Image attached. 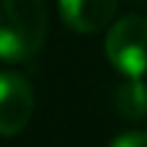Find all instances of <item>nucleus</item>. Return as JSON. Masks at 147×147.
Here are the masks:
<instances>
[{"label":"nucleus","instance_id":"nucleus-2","mask_svg":"<svg viewBox=\"0 0 147 147\" xmlns=\"http://www.w3.org/2000/svg\"><path fill=\"white\" fill-rule=\"evenodd\" d=\"M106 57L127 78L147 75V18L127 16L106 34Z\"/></svg>","mask_w":147,"mask_h":147},{"label":"nucleus","instance_id":"nucleus-5","mask_svg":"<svg viewBox=\"0 0 147 147\" xmlns=\"http://www.w3.org/2000/svg\"><path fill=\"white\" fill-rule=\"evenodd\" d=\"M114 106H116L119 116H124L129 121L147 119V83L142 78L124 80L114 93Z\"/></svg>","mask_w":147,"mask_h":147},{"label":"nucleus","instance_id":"nucleus-3","mask_svg":"<svg viewBox=\"0 0 147 147\" xmlns=\"http://www.w3.org/2000/svg\"><path fill=\"white\" fill-rule=\"evenodd\" d=\"M34 116V90L18 72H0V137L21 134Z\"/></svg>","mask_w":147,"mask_h":147},{"label":"nucleus","instance_id":"nucleus-6","mask_svg":"<svg viewBox=\"0 0 147 147\" xmlns=\"http://www.w3.org/2000/svg\"><path fill=\"white\" fill-rule=\"evenodd\" d=\"M111 147H147V134L145 132H129V134H121L116 137Z\"/></svg>","mask_w":147,"mask_h":147},{"label":"nucleus","instance_id":"nucleus-1","mask_svg":"<svg viewBox=\"0 0 147 147\" xmlns=\"http://www.w3.org/2000/svg\"><path fill=\"white\" fill-rule=\"evenodd\" d=\"M47 8L41 0H0V59L28 62L47 39Z\"/></svg>","mask_w":147,"mask_h":147},{"label":"nucleus","instance_id":"nucleus-4","mask_svg":"<svg viewBox=\"0 0 147 147\" xmlns=\"http://www.w3.org/2000/svg\"><path fill=\"white\" fill-rule=\"evenodd\" d=\"M119 0H59L62 21L78 34H96L116 13Z\"/></svg>","mask_w":147,"mask_h":147}]
</instances>
